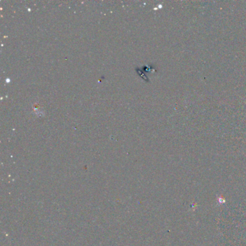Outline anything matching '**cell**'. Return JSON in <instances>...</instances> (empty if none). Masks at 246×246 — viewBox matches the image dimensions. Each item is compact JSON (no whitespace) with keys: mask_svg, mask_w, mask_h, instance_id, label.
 <instances>
[{"mask_svg":"<svg viewBox=\"0 0 246 246\" xmlns=\"http://www.w3.org/2000/svg\"><path fill=\"white\" fill-rule=\"evenodd\" d=\"M218 203L219 204H224L226 203V200L224 199L222 196H220L218 197Z\"/></svg>","mask_w":246,"mask_h":246,"instance_id":"cell-1","label":"cell"}]
</instances>
